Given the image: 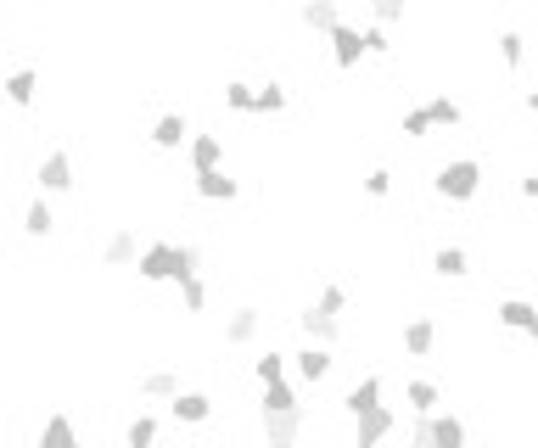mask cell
<instances>
[{
  "label": "cell",
  "instance_id": "2",
  "mask_svg": "<svg viewBox=\"0 0 538 448\" xmlns=\"http://www.w3.org/2000/svg\"><path fill=\"white\" fill-rule=\"evenodd\" d=\"M415 448H460L466 443V420L460 415H432V409H426L421 420H415Z\"/></svg>",
  "mask_w": 538,
  "mask_h": 448
},
{
  "label": "cell",
  "instance_id": "26",
  "mask_svg": "<svg viewBox=\"0 0 538 448\" xmlns=\"http://www.w3.org/2000/svg\"><path fill=\"white\" fill-rule=\"evenodd\" d=\"M23 230H29V236H51V230H57V213L45 208V196H40V202H29V213H23Z\"/></svg>",
  "mask_w": 538,
  "mask_h": 448
},
{
  "label": "cell",
  "instance_id": "28",
  "mask_svg": "<svg viewBox=\"0 0 538 448\" xmlns=\"http://www.w3.org/2000/svg\"><path fill=\"white\" fill-rule=\"evenodd\" d=\"M298 404V392L286 387V376L281 381H264V404H258V415H264V409H292Z\"/></svg>",
  "mask_w": 538,
  "mask_h": 448
},
{
  "label": "cell",
  "instance_id": "35",
  "mask_svg": "<svg viewBox=\"0 0 538 448\" xmlns=\"http://www.w3.org/2000/svg\"><path fill=\"white\" fill-rule=\"evenodd\" d=\"M359 45H365V56H387L393 45H387V28L382 23H370L365 34H359Z\"/></svg>",
  "mask_w": 538,
  "mask_h": 448
},
{
  "label": "cell",
  "instance_id": "20",
  "mask_svg": "<svg viewBox=\"0 0 538 448\" xmlns=\"http://www.w3.org/2000/svg\"><path fill=\"white\" fill-rule=\"evenodd\" d=\"M79 443V432H73V420L68 415H51L40 426V448H73Z\"/></svg>",
  "mask_w": 538,
  "mask_h": 448
},
{
  "label": "cell",
  "instance_id": "22",
  "mask_svg": "<svg viewBox=\"0 0 538 448\" xmlns=\"http://www.w3.org/2000/svg\"><path fill=\"white\" fill-rule=\"evenodd\" d=\"M432 269H438L443 280H460L471 269V258H466V247H438L432 252Z\"/></svg>",
  "mask_w": 538,
  "mask_h": 448
},
{
  "label": "cell",
  "instance_id": "31",
  "mask_svg": "<svg viewBox=\"0 0 538 448\" xmlns=\"http://www.w3.org/2000/svg\"><path fill=\"white\" fill-rule=\"evenodd\" d=\"M180 297H185L191 314H202V308H208V286H202V275H180Z\"/></svg>",
  "mask_w": 538,
  "mask_h": 448
},
{
  "label": "cell",
  "instance_id": "16",
  "mask_svg": "<svg viewBox=\"0 0 538 448\" xmlns=\"http://www.w3.org/2000/svg\"><path fill=\"white\" fill-rule=\"evenodd\" d=\"M404 348H410L415 359H426V353L438 348V325L426 320V314H415V320L404 325Z\"/></svg>",
  "mask_w": 538,
  "mask_h": 448
},
{
  "label": "cell",
  "instance_id": "14",
  "mask_svg": "<svg viewBox=\"0 0 538 448\" xmlns=\"http://www.w3.org/2000/svg\"><path fill=\"white\" fill-rule=\"evenodd\" d=\"M0 96L12 101V107H34V96H40V73H34V68H17L12 79L0 84Z\"/></svg>",
  "mask_w": 538,
  "mask_h": 448
},
{
  "label": "cell",
  "instance_id": "18",
  "mask_svg": "<svg viewBox=\"0 0 538 448\" xmlns=\"http://www.w3.org/2000/svg\"><path fill=\"white\" fill-rule=\"evenodd\" d=\"M135 230H118V236H107V247H101V264L107 269H124V264H135Z\"/></svg>",
  "mask_w": 538,
  "mask_h": 448
},
{
  "label": "cell",
  "instance_id": "3",
  "mask_svg": "<svg viewBox=\"0 0 538 448\" xmlns=\"http://www.w3.org/2000/svg\"><path fill=\"white\" fill-rule=\"evenodd\" d=\"M303 426H309V415H303V404H292V409H264V437H269L275 448L298 443V437H303Z\"/></svg>",
  "mask_w": 538,
  "mask_h": 448
},
{
  "label": "cell",
  "instance_id": "37",
  "mask_svg": "<svg viewBox=\"0 0 538 448\" xmlns=\"http://www.w3.org/2000/svg\"><path fill=\"white\" fill-rule=\"evenodd\" d=\"M365 191L370 196H387V191H393V174H387V168H370V174H365Z\"/></svg>",
  "mask_w": 538,
  "mask_h": 448
},
{
  "label": "cell",
  "instance_id": "15",
  "mask_svg": "<svg viewBox=\"0 0 538 448\" xmlns=\"http://www.w3.org/2000/svg\"><path fill=\"white\" fill-rule=\"evenodd\" d=\"M370 404H382V376H365L342 392V409H348V415H365Z\"/></svg>",
  "mask_w": 538,
  "mask_h": 448
},
{
  "label": "cell",
  "instance_id": "24",
  "mask_svg": "<svg viewBox=\"0 0 538 448\" xmlns=\"http://www.w3.org/2000/svg\"><path fill=\"white\" fill-rule=\"evenodd\" d=\"M141 392L146 398H174V392H180V376H174V370H146Z\"/></svg>",
  "mask_w": 538,
  "mask_h": 448
},
{
  "label": "cell",
  "instance_id": "32",
  "mask_svg": "<svg viewBox=\"0 0 538 448\" xmlns=\"http://www.w3.org/2000/svg\"><path fill=\"white\" fill-rule=\"evenodd\" d=\"M197 269H202V247L180 241V247H174V280H180V275H197Z\"/></svg>",
  "mask_w": 538,
  "mask_h": 448
},
{
  "label": "cell",
  "instance_id": "23",
  "mask_svg": "<svg viewBox=\"0 0 538 448\" xmlns=\"http://www.w3.org/2000/svg\"><path fill=\"white\" fill-rule=\"evenodd\" d=\"M421 112H426V124H432V129H454V124H460V118H466V112L454 107L449 96H432V101H426Z\"/></svg>",
  "mask_w": 538,
  "mask_h": 448
},
{
  "label": "cell",
  "instance_id": "12",
  "mask_svg": "<svg viewBox=\"0 0 538 448\" xmlns=\"http://www.w3.org/2000/svg\"><path fill=\"white\" fill-rule=\"evenodd\" d=\"M185 135H191V124H185L180 112H163V118L152 124V146H157V152H180Z\"/></svg>",
  "mask_w": 538,
  "mask_h": 448
},
{
  "label": "cell",
  "instance_id": "30",
  "mask_svg": "<svg viewBox=\"0 0 538 448\" xmlns=\"http://www.w3.org/2000/svg\"><path fill=\"white\" fill-rule=\"evenodd\" d=\"M157 432H163V426H157V420L152 415H135V420H129V448H146V443H157Z\"/></svg>",
  "mask_w": 538,
  "mask_h": 448
},
{
  "label": "cell",
  "instance_id": "36",
  "mask_svg": "<svg viewBox=\"0 0 538 448\" xmlns=\"http://www.w3.org/2000/svg\"><path fill=\"white\" fill-rule=\"evenodd\" d=\"M253 370H258V381H281L286 376V353H264Z\"/></svg>",
  "mask_w": 538,
  "mask_h": 448
},
{
  "label": "cell",
  "instance_id": "27",
  "mask_svg": "<svg viewBox=\"0 0 538 448\" xmlns=\"http://www.w3.org/2000/svg\"><path fill=\"white\" fill-rule=\"evenodd\" d=\"M499 56H505V68H510V73L527 62V40L516 34V28H505V34H499Z\"/></svg>",
  "mask_w": 538,
  "mask_h": 448
},
{
  "label": "cell",
  "instance_id": "29",
  "mask_svg": "<svg viewBox=\"0 0 538 448\" xmlns=\"http://www.w3.org/2000/svg\"><path fill=\"white\" fill-rule=\"evenodd\" d=\"M404 398H410V409H415V415H426V409H438V398H443V392L432 387V381H410V387H404Z\"/></svg>",
  "mask_w": 538,
  "mask_h": 448
},
{
  "label": "cell",
  "instance_id": "39",
  "mask_svg": "<svg viewBox=\"0 0 538 448\" xmlns=\"http://www.w3.org/2000/svg\"><path fill=\"white\" fill-rule=\"evenodd\" d=\"M320 308H331V314H342V308H348V292H342V286H326V292H320Z\"/></svg>",
  "mask_w": 538,
  "mask_h": 448
},
{
  "label": "cell",
  "instance_id": "33",
  "mask_svg": "<svg viewBox=\"0 0 538 448\" xmlns=\"http://www.w3.org/2000/svg\"><path fill=\"white\" fill-rule=\"evenodd\" d=\"M225 107H230V112H253V84L230 79V84H225Z\"/></svg>",
  "mask_w": 538,
  "mask_h": 448
},
{
  "label": "cell",
  "instance_id": "21",
  "mask_svg": "<svg viewBox=\"0 0 538 448\" xmlns=\"http://www.w3.org/2000/svg\"><path fill=\"white\" fill-rule=\"evenodd\" d=\"M225 163V140L219 135H197L191 140V168H219Z\"/></svg>",
  "mask_w": 538,
  "mask_h": 448
},
{
  "label": "cell",
  "instance_id": "6",
  "mask_svg": "<svg viewBox=\"0 0 538 448\" xmlns=\"http://www.w3.org/2000/svg\"><path fill=\"white\" fill-rule=\"evenodd\" d=\"M354 420H359V448H376V443H382V437L398 426V415H393L387 404H370L365 415H354Z\"/></svg>",
  "mask_w": 538,
  "mask_h": 448
},
{
  "label": "cell",
  "instance_id": "11",
  "mask_svg": "<svg viewBox=\"0 0 538 448\" xmlns=\"http://www.w3.org/2000/svg\"><path fill=\"white\" fill-rule=\"evenodd\" d=\"M40 191H73V157L68 152H45V163H40Z\"/></svg>",
  "mask_w": 538,
  "mask_h": 448
},
{
  "label": "cell",
  "instance_id": "10",
  "mask_svg": "<svg viewBox=\"0 0 538 448\" xmlns=\"http://www.w3.org/2000/svg\"><path fill=\"white\" fill-rule=\"evenodd\" d=\"M197 196H208V202H236L241 185L230 180L225 168H197Z\"/></svg>",
  "mask_w": 538,
  "mask_h": 448
},
{
  "label": "cell",
  "instance_id": "7",
  "mask_svg": "<svg viewBox=\"0 0 538 448\" xmlns=\"http://www.w3.org/2000/svg\"><path fill=\"white\" fill-rule=\"evenodd\" d=\"M331 364H337V359H331L326 342H309V348L292 353V370H298L303 381H326V376H331Z\"/></svg>",
  "mask_w": 538,
  "mask_h": 448
},
{
  "label": "cell",
  "instance_id": "5",
  "mask_svg": "<svg viewBox=\"0 0 538 448\" xmlns=\"http://www.w3.org/2000/svg\"><path fill=\"white\" fill-rule=\"evenodd\" d=\"M298 325H303V336H309V342H326V348L342 336V314H331V308H320V303H309V308H303V314H298Z\"/></svg>",
  "mask_w": 538,
  "mask_h": 448
},
{
  "label": "cell",
  "instance_id": "25",
  "mask_svg": "<svg viewBox=\"0 0 538 448\" xmlns=\"http://www.w3.org/2000/svg\"><path fill=\"white\" fill-rule=\"evenodd\" d=\"M253 112H286V84H253Z\"/></svg>",
  "mask_w": 538,
  "mask_h": 448
},
{
  "label": "cell",
  "instance_id": "13",
  "mask_svg": "<svg viewBox=\"0 0 538 448\" xmlns=\"http://www.w3.org/2000/svg\"><path fill=\"white\" fill-rule=\"evenodd\" d=\"M258 325H264V314H258L253 303H247V308H236V314L225 320V342H230V348H247V342L258 336Z\"/></svg>",
  "mask_w": 538,
  "mask_h": 448
},
{
  "label": "cell",
  "instance_id": "38",
  "mask_svg": "<svg viewBox=\"0 0 538 448\" xmlns=\"http://www.w3.org/2000/svg\"><path fill=\"white\" fill-rule=\"evenodd\" d=\"M426 129H432V124H426V112H421V107H410V112H404V135H410V140H421Z\"/></svg>",
  "mask_w": 538,
  "mask_h": 448
},
{
  "label": "cell",
  "instance_id": "34",
  "mask_svg": "<svg viewBox=\"0 0 538 448\" xmlns=\"http://www.w3.org/2000/svg\"><path fill=\"white\" fill-rule=\"evenodd\" d=\"M370 17H376L382 28L404 23V0H370Z\"/></svg>",
  "mask_w": 538,
  "mask_h": 448
},
{
  "label": "cell",
  "instance_id": "19",
  "mask_svg": "<svg viewBox=\"0 0 538 448\" xmlns=\"http://www.w3.org/2000/svg\"><path fill=\"white\" fill-rule=\"evenodd\" d=\"M331 23H342L337 0H303V28H314V34H326Z\"/></svg>",
  "mask_w": 538,
  "mask_h": 448
},
{
  "label": "cell",
  "instance_id": "17",
  "mask_svg": "<svg viewBox=\"0 0 538 448\" xmlns=\"http://www.w3.org/2000/svg\"><path fill=\"white\" fill-rule=\"evenodd\" d=\"M494 314H499V325H505V331H522V336L538 325V320H533V303H527V297H505Z\"/></svg>",
  "mask_w": 538,
  "mask_h": 448
},
{
  "label": "cell",
  "instance_id": "9",
  "mask_svg": "<svg viewBox=\"0 0 538 448\" xmlns=\"http://www.w3.org/2000/svg\"><path fill=\"white\" fill-rule=\"evenodd\" d=\"M169 409H174V420H180V426H202V420H208L213 415V398H208V392H174V398H169Z\"/></svg>",
  "mask_w": 538,
  "mask_h": 448
},
{
  "label": "cell",
  "instance_id": "8",
  "mask_svg": "<svg viewBox=\"0 0 538 448\" xmlns=\"http://www.w3.org/2000/svg\"><path fill=\"white\" fill-rule=\"evenodd\" d=\"M326 34H331V62H337V68H359V56H365V45H359V28L331 23Z\"/></svg>",
  "mask_w": 538,
  "mask_h": 448
},
{
  "label": "cell",
  "instance_id": "4",
  "mask_svg": "<svg viewBox=\"0 0 538 448\" xmlns=\"http://www.w3.org/2000/svg\"><path fill=\"white\" fill-rule=\"evenodd\" d=\"M135 275L141 280H174V241H152L135 252Z\"/></svg>",
  "mask_w": 538,
  "mask_h": 448
},
{
  "label": "cell",
  "instance_id": "1",
  "mask_svg": "<svg viewBox=\"0 0 538 448\" xmlns=\"http://www.w3.org/2000/svg\"><path fill=\"white\" fill-rule=\"evenodd\" d=\"M482 191V163L477 157H454V163L438 168V196L443 202H471Z\"/></svg>",
  "mask_w": 538,
  "mask_h": 448
}]
</instances>
